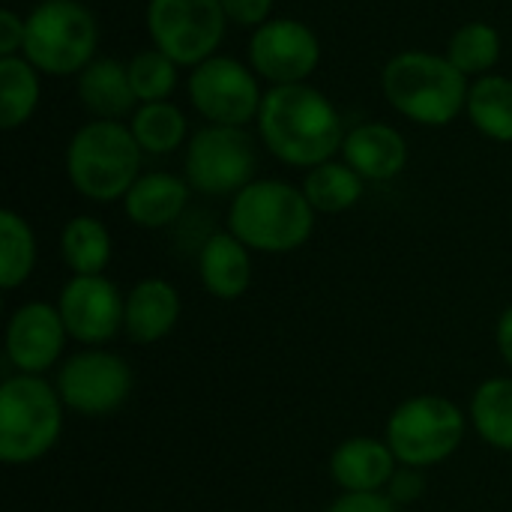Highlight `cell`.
<instances>
[{
  "label": "cell",
  "instance_id": "1",
  "mask_svg": "<svg viewBox=\"0 0 512 512\" xmlns=\"http://www.w3.org/2000/svg\"><path fill=\"white\" fill-rule=\"evenodd\" d=\"M255 123L264 147L285 165L315 168L342 153V114L327 93L306 81L270 87Z\"/></svg>",
  "mask_w": 512,
  "mask_h": 512
},
{
  "label": "cell",
  "instance_id": "2",
  "mask_svg": "<svg viewBox=\"0 0 512 512\" xmlns=\"http://www.w3.org/2000/svg\"><path fill=\"white\" fill-rule=\"evenodd\" d=\"M228 231L255 252L285 255L309 243L315 231V207L303 189L285 180H252L231 201Z\"/></svg>",
  "mask_w": 512,
  "mask_h": 512
},
{
  "label": "cell",
  "instance_id": "3",
  "mask_svg": "<svg viewBox=\"0 0 512 512\" xmlns=\"http://www.w3.org/2000/svg\"><path fill=\"white\" fill-rule=\"evenodd\" d=\"M471 81L447 60L432 51H399L381 72V90L387 102L420 126H447L465 111Z\"/></svg>",
  "mask_w": 512,
  "mask_h": 512
},
{
  "label": "cell",
  "instance_id": "4",
  "mask_svg": "<svg viewBox=\"0 0 512 512\" xmlns=\"http://www.w3.org/2000/svg\"><path fill=\"white\" fill-rule=\"evenodd\" d=\"M141 156L135 135L120 120L93 117L66 144V177L78 195L111 204L126 198L141 177Z\"/></svg>",
  "mask_w": 512,
  "mask_h": 512
},
{
  "label": "cell",
  "instance_id": "5",
  "mask_svg": "<svg viewBox=\"0 0 512 512\" xmlns=\"http://www.w3.org/2000/svg\"><path fill=\"white\" fill-rule=\"evenodd\" d=\"M63 399L39 375H15L0 387V459L30 465L42 459L63 432Z\"/></svg>",
  "mask_w": 512,
  "mask_h": 512
},
{
  "label": "cell",
  "instance_id": "6",
  "mask_svg": "<svg viewBox=\"0 0 512 512\" xmlns=\"http://www.w3.org/2000/svg\"><path fill=\"white\" fill-rule=\"evenodd\" d=\"M99 21L78 0H42L27 15L24 57L54 78L81 75L96 60Z\"/></svg>",
  "mask_w": 512,
  "mask_h": 512
},
{
  "label": "cell",
  "instance_id": "7",
  "mask_svg": "<svg viewBox=\"0 0 512 512\" xmlns=\"http://www.w3.org/2000/svg\"><path fill=\"white\" fill-rule=\"evenodd\" d=\"M465 441V414L456 402L423 393L405 399L387 420V444L399 465L426 471L447 462Z\"/></svg>",
  "mask_w": 512,
  "mask_h": 512
},
{
  "label": "cell",
  "instance_id": "8",
  "mask_svg": "<svg viewBox=\"0 0 512 512\" xmlns=\"http://www.w3.org/2000/svg\"><path fill=\"white\" fill-rule=\"evenodd\" d=\"M144 21L153 48L189 69L216 54L228 27L219 0H147Z\"/></svg>",
  "mask_w": 512,
  "mask_h": 512
},
{
  "label": "cell",
  "instance_id": "9",
  "mask_svg": "<svg viewBox=\"0 0 512 512\" xmlns=\"http://www.w3.org/2000/svg\"><path fill=\"white\" fill-rule=\"evenodd\" d=\"M255 141L243 126L207 123L186 144V180L204 195H237L255 180Z\"/></svg>",
  "mask_w": 512,
  "mask_h": 512
},
{
  "label": "cell",
  "instance_id": "10",
  "mask_svg": "<svg viewBox=\"0 0 512 512\" xmlns=\"http://www.w3.org/2000/svg\"><path fill=\"white\" fill-rule=\"evenodd\" d=\"M186 93L192 108L213 126H246L258 120L264 102L258 72L225 54L198 63L186 81Z\"/></svg>",
  "mask_w": 512,
  "mask_h": 512
},
{
  "label": "cell",
  "instance_id": "11",
  "mask_svg": "<svg viewBox=\"0 0 512 512\" xmlns=\"http://www.w3.org/2000/svg\"><path fill=\"white\" fill-rule=\"evenodd\" d=\"M57 393L63 405L84 417L114 414L132 393V372L123 357L111 351L72 354L57 372Z\"/></svg>",
  "mask_w": 512,
  "mask_h": 512
},
{
  "label": "cell",
  "instance_id": "12",
  "mask_svg": "<svg viewBox=\"0 0 512 512\" xmlns=\"http://www.w3.org/2000/svg\"><path fill=\"white\" fill-rule=\"evenodd\" d=\"M321 63L315 30L297 18H270L249 39V66L258 78L279 84H303Z\"/></svg>",
  "mask_w": 512,
  "mask_h": 512
},
{
  "label": "cell",
  "instance_id": "13",
  "mask_svg": "<svg viewBox=\"0 0 512 512\" xmlns=\"http://www.w3.org/2000/svg\"><path fill=\"white\" fill-rule=\"evenodd\" d=\"M57 309L75 342L102 345L123 330L126 297L105 276H72L60 291Z\"/></svg>",
  "mask_w": 512,
  "mask_h": 512
},
{
  "label": "cell",
  "instance_id": "14",
  "mask_svg": "<svg viewBox=\"0 0 512 512\" xmlns=\"http://www.w3.org/2000/svg\"><path fill=\"white\" fill-rule=\"evenodd\" d=\"M66 324L57 306L42 300L15 309L6 327V357L21 375H42L57 363L66 345Z\"/></svg>",
  "mask_w": 512,
  "mask_h": 512
},
{
  "label": "cell",
  "instance_id": "15",
  "mask_svg": "<svg viewBox=\"0 0 512 512\" xmlns=\"http://www.w3.org/2000/svg\"><path fill=\"white\" fill-rule=\"evenodd\" d=\"M408 141L405 135L381 120L360 123L345 132L342 141V162H348L363 180L387 183L408 168Z\"/></svg>",
  "mask_w": 512,
  "mask_h": 512
},
{
  "label": "cell",
  "instance_id": "16",
  "mask_svg": "<svg viewBox=\"0 0 512 512\" xmlns=\"http://www.w3.org/2000/svg\"><path fill=\"white\" fill-rule=\"evenodd\" d=\"M396 456L387 441L348 438L330 456V477L342 492H381L396 474Z\"/></svg>",
  "mask_w": 512,
  "mask_h": 512
},
{
  "label": "cell",
  "instance_id": "17",
  "mask_svg": "<svg viewBox=\"0 0 512 512\" xmlns=\"http://www.w3.org/2000/svg\"><path fill=\"white\" fill-rule=\"evenodd\" d=\"M180 321V294L168 279H141L126 294L123 330L138 345H153L165 339Z\"/></svg>",
  "mask_w": 512,
  "mask_h": 512
},
{
  "label": "cell",
  "instance_id": "18",
  "mask_svg": "<svg viewBox=\"0 0 512 512\" xmlns=\"http://www.w3.org/2000/svg\"><path fill=\"white\" fill-rule=\"evenodd\" d=\"M189 189L192 186L186 177H177L168 171H147L126 192L123 210L129 222H135L138 228L159 231L183 216L189 204Z\"/></svg>",
  "mask_w": 512,
  "mask_h": 512
},
{
  "label": "cell",
  "instance_id": "19",
  "mask_svg": "<svg viewBox=\"0 0 512 512\" xmlns=\"http://www.w3.org/2000/svg\"><path fill=\"white\" fill-rule=\"evenodd\" d=\"M198 273L207 294L219 300H240L252 282L249 246H243L231 231L210 234L198 252Z\"/></svg>",
  "mask_w": 512,
  "mask_h": 512
},
{
  "label": "cell",
  "instance_id": "20",
  "mask_svg": "<svg viewBox=\"0 0 512 512\" xmlns=\"http://www.w3.org/2000/svg\"><path fill=\"white\" fill-rule=\"evenodd\" d=\"M78 99L99 120H120L135 114L138 96L129 81V66L114 57H96L78 75Z\"/></svg>",
  "mask_w": 512,
  "mask_h": 512
},
{
  "label": "cell",
  "instance_id": "21",
  "mask_svg": "<svg viewBox=\"0 0 512 512\" xmlns=\"http://www.w3.org/2000/svg\"><path fill=\"white\" fill-rule=\"evenodd\" d=\"M465 111L480 135L512 144V78L498 72L474 78L468 87Z\"/></svg>",
  "mask_w": 512,
  "mask_h": 512
},
{
  "label": "cell",
  "instance_id": "22",
  "mask_svg": "<svg viewBox=\"0 0 512 512\" xmlns=\"http://www.w3.org/2000/svg\"><path fill=\"white\" fill-rule=\"evenodd\" d=\"M60 255L75 276H102L111 261V234L96 216H75L60 231Z\"/></svg>",
  "mask_w": 512,
  "mask_h": 512
},
{
  "label": "cell",
  "instance_id": "23",
  "mask_svg": "<svg viewBox=\"0 0 512 512\" xmlns=\"http://www.w3.org/2000/svg\"><path fill=\"white\" fill-rule=\"evenodd\" d=\"M39 69L24 57H0V129L24 126L39 105Z\"/></svg>",
  "mask_w": 512,
  "mask_h": 512
},
{
  "label": "cell",
  "instance_id": "24",
  "mask_svg": "<svg viewBox=\"0 0 512 512\" xmlns=\"http://www.w3.org/2000/svg\"><path fill=\"white\" fill-rule=\"evenodd\" d=\"M363 177L348 162H321L306 171L303 195L315 207V213H345L363 198Z\"/></svg>",
  "mask_w": 512,
  "mask_h": 512
},
{
  "label": "cell",
  "instance_id": "25",
  "mask_svg": "<svg viewBox=\"0 0 512 512\" xmlns=\"http://www.w3.org/2000/svg\"><path fill=\"white\" fill-rule=\"evenodd\" d=\"M471 423L489 447L512 453V378H489L477 387Z\"/></svg>",
  "mask_w": 512,
  "mask_h": 512
},
{
  "label": "cell",
  "instance_id": "26",
  "mask_svg": "<svg viewBox=\"0 0 512 512\" xmlns=\"http://www.w3.org/2000/svg\"><path fill=\"white\" fill-rule=\"evenodd\" d=\"M129 129H132L138 147L144 153H150V156L174 153L186 141V135H189L186 114L171 99L138 105L132 120H129Z\"/></svg>",
  "mask_w": 512,
  "mask_h": 512
},
{
  "label": "cell",
  "instance_id": "27",
  "mask_svg": "<svg viewBox=\"0 0 512 512\" xmlns=\"http://www.w3.org/2000/svg\"><path fill=\"white\" fill-rule=\"evenodd\" d=\"M501 48L504 45H501L498 27L486 21H468L450 36L444 54L465 78H483V75H492V69L498 66Z\"/></svg>",
  "mask_w": 512,
  "mask_h": 512
},
{
  "label": "cell",
  "instance_id": "28",
  "mask_svg": "<svg viewBox=\"0 0 512 512\" xmlns=\"http://www.w3.org/2000/svg\"><path fill=\"white\" fill-rule=\"evenodd\" d=\"M36 264V237L15 210L0 213V285L6 291L24 285Z\"/></svg>",
  "mask_w": 512,
  "mask_h": 512
},
{
  "label": "cell",
  "instance_id": "29",
  "mask_svg": "<svg viewBox=\"0 0 512 512\" xmlns=\"http://www.w3.org/2000/svg\"><path fill=\"white\" fill-rule=\"evenodd\" d=\"M126 66H129V81H132V90L138 96V105L171 99V93L177 87V69L180 66L168 54H162L159 48H144Z\"/></svg>",
  "mask_w": 512,
  "mask_h": 512
},
{
  "label": "cell",
  "instance_id": "30",
  "mask_svg": "<svg viewBox=\"0 0 512 512\" xmlns=\"http://www.w3.org/2000/svg\"><path fill=\"white\" fill-rule=\"evenodd\" d=\"M327 512H399V507L384 492H342Z\"/></svg>",
  "mask_w": 512,
  "mask_h": 512
},
{
  "label": "cell",
  "instance_id": "31",
  "mask_svg": "<svg viewBox=\"0 0 512 512\" xmlns=\"http://www.w3.org/2000/svg\"><path fill=\"white\" fill-rule=\"evenodd\" d=\"M225 9L228 24H240V27H261L264 21H270L273 12V0H219Z\"/></svg>",
  "mask_w": 512,
  "mask_h": 512
},
{
  "label": "cell",
  "instance_id": "32",
  "mask_svg": "<svg viewBox=\"0 0 512 512\" xmlns=\"http://www.w3.org/2000/svg\"><path fill=\"white\" fill-rule=\"evenodd\" d=\"M27 18L12 9H0V57H15L24 51Z\"/></svg>",
  "mask_w": 512,
  "mask_h": 512
},
{
  "label": "cell",
  "instance_id": "33",
  "mask_svg": "<svg viewBox=\"0 0 512 512\" xmlns=\"http://www.w3.org/2000/svg\"><path fill=\"white\" fill-rule=\"evenodd\" d=\"M423 492V477L417 468H405V471H396L393 480H390V498L399 504V501H414L420 498Z\"/></svg>",
  "mask_w": 512,
  "mask_h": 512
},
{
  "label": "cell",
  "instance_id": "34",
  "mask_svg": "<svg viewBox=\"0 0 512 512\" xmlns=\"http://www.w3.org/2000/svg\"><path fill=\"white\" fill-rule=\"evenodd\" d=\"M495 342H498V351L504 357V363L512 369V306L498 318V330H495Z\"/></svg>",
  "mask_w": 512,
  "mask_h": 512
}]
</instances>
